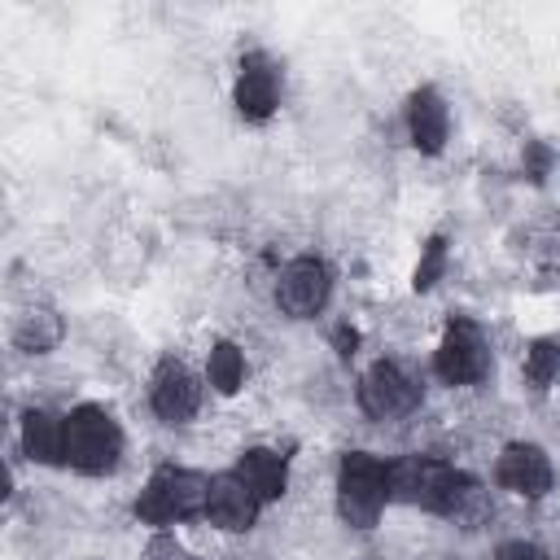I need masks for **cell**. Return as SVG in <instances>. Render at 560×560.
Returning a JSON list of instances; mask_svg holds the SVG:
<instances>
[{"instance_id":"1","label":"cell","mask_w":560,"mask_h":560,"mask_svg":"<svg viewBox=\"0 0 560 560\" xmlns=\"http://www.w3.org/2000/svg\"><path fill=\"white\" fill-rule=\"evenodd\" d=\"M206 499H210V477L206 472L162 464L144 481V490L136 494V516L144 525H175V521L201 516L206 512Z\"/></svg>"},{"instance_id":"2","label":"cell","mask_w":560,"mask_h":560,"mask_svg":"<svg viewBox=\"0 0 560 560\" xmlns=\"http://www.w3.org/2000/svg\"><path fill=\"white\" fill-rule=\"evenodd\" d=\"M122 459V429L118 420L96 407V402H83L66 416V464L74 472H88V477H105L114 472Z\"/></svg>"},{"instance_id":"3","label":"cell","mask_w":560,"mask_h":560,"mask_svg":"<svg viewBox=\"0 0 560 560\" xmlns=\"http://www.w3.org/2000/svg\"><path fill=\"white\" fill-rule=\"evenodd\" d=\"M389 503L385 464L368 451H346L337 464V512L350 529H372Z\"/></svg>"},{"instance_id":"4","label":"cell","mask_w":560,"mask_h":560,"mask_svg":"<svg viewBox=\"0 0 560 560\" xmlns=\"http://www.w3.org/2000/svg\"><path fill=\"white\" fill-rule=\"evenodd\" d=\"M385 486H389L394 503H411V508L446 516L451 494L459 486V468H451L446 459H433V455H402V459L385 464Z\"/></svg>"},{"instance_id":"5","label":"cell","mask_w":560,"mask_h":560,"mask_svg":"<svg viewBox=\"0 0 560 560\" xmlns=\"http://www.w3.org/2000/svg\"><path fill=\"white\" fill-rule=\"evenodd\" d=\"M490 368H494V354H490L481 324H472L468 315H455L433 350V372L446 385H481L490 376Z\"/></svg>"},{"instance_id":"6","label":"cell","mask_w":560,"mask_h":560,"mask_svg":"<svg viewBox=\"0 0 560 560\" xmlns=\"http://www.w3.org/2000/svg\"><path fill=\"white\" fill-rule=\"evenodd\" d=\"M328 293H332V271L315 254L289 258L276 276V306L289 319H315L328 306Z\"/></svg>"},{"instance_id":"7","label":"cell","mask_w":560,"mask_h":560,"mask_svg":"<svg viewBox=\"0 0 560 560\" xmlns=\"http://www.w3.org/2000/svg\"><path fill=\"white\" fill-rule=\"evenodd\" d=\"M416 402H420V385L389 359H376L359 376V407L372 420H398V416L416 411Z\"/></svg>"},{"instance_id":"8","label":"cell","mask_w":560,"mask_h":560,"mask_svg":"<svg viewBox=\"0 0 560 560\" xmlns=\"http://www.w3.org/2000/svg\"><path fill=\"white\" fill-rule=\"evenodd\" d=\"M149 407L162 424H188L201 407V385L197 376L188 372V363H179L175 354H166L158 368H153V381H149Z\"/></svg>"},{"instance_id":"9","label":"cell","mask_w":560,"mask_h":560,"mask_svg":"<svg viewBox=\"0 0 560 560\" xmlns=\"http://www.w3.org/2000/svg\"><path fill=\"white\" fill-rule=\"evenodd\" d=\"M232 101H236V114L245 122H267L280 105V70L267 52H245L241 57V74H236V88H232Z\"/></svg>"},{"instance_id":"10","label":"cell","mask_w":560,"mask_h":560,"mask_svg":"<svg viewBox=\"0 0 560 560\" xmlns=\"http://www.w3.org/2000/svg\"><path fill=\"white\" fill-rule=\"evenodd\" d=\"M494 481L503 490L521 494V499H542L551 490L556 472H551V459H547L542 446H534V442H508L499 451V459H494Z\"/></svg>"},{"instance_id":"11","label":"cell","mask_w":560,"mask_h":560,"mask_svg":"<svg viewBox=\"0 0 560 560\" xmlns=\"http://www.w3.org/2000/svg\"><path fill=\"white\" fill-rule=\"evenodd\" d=\"M258 508H262L258 494H254L236 472L210 477V499H206L210 525H219V529H228V534H245V529H254Z\"/></svg>"},{"instance_id":"12","label":"cell","mask_w":560,"mask_h":560,"mask_svg":"<svg viewBox=\"0 0 560 560\" xmlns=\"http://www.w3.org/2000/svg\"><path fill=\"white\" fill-rule=\"evenodd\" d=\"M407 136L420 153H442L446 149V136H451V114H446V101L438 88H416L411 101H407Z\"/></svg>"},{"instance_id":"13","label":"cell","mask_w":560,"mask_h":560,"mask_svg":"<svg viewBox=\"0 0 560 560\" xmlns=\"http://www.w3.org/2000/svg\"><path fill=\"white\" fill-rule=\"evenodd\" d=\"M232 472L258 494V503H276V499L289 490V464H284V455L271 451V446H249V451H241V459H236Z\"/></svg>"},{"instance_id":"14","label":"cell","mask_w":560,"mask_h":560,"mask_svg":"<svg viewBox=\"0 0 560 560\" xmlns=\"http://www.w3.org/2000/svg\"><path fill=\"white\" fill-rule=\"evenodd\" d=\"M22 451L35 464H66V416L31 407L22 416Z\"/></svg>"},{"instance_id":"15","label":"cell","mask_w":560,"mask_h":560,"mask_svg":"<svg viewBox=\"0 0 560 560\" xmlns=\"http://www.w3.org/2000/svg\"><path fill=\"white\" fill-rule=\"evenodd\" d=\"M66 337V324L52 306H26L18 319H13V346L22 354H48L57 350Z\"/></svg>"},{"instance_id":"16","label":"cell","mask_w":560,"mask_h":560,"mask_svg":"<svg viewBox=\"0 0 560 560\" xmlns=\"http://www.w3.org/2000/svg\"><path fill=\"white\" fill-rule=\"evenodd\" d=\"M490 494L481 490V481L477 477H468V472H459V486H455V494H451V508H446V521H455V525H464V529H477V525H486L490 521Z\"/></svg>"},{"instance_id":"17","label":"cell","mask_w":560,"mask_h":560,"mask_svg":"<svg viewBox=\"0 0 560 560\" xmlns=\"http://www.w3.org/2000/svg\"><path fill=\"white\" fill-rule=\"evenodd\" d=\"M206 376L219 394H236L241 381H245V354L236 341H214L210 346V363H206Z\"/></svg>"},{"instance_id":"18","label":"cell","mask_w":560,"mask_h":560,"mask_svg":"<svg viewBox=\"0 0 560 560\" xmlns=\"http://www.w3.org/2000/svg\"><path fill=\"white\" fill-rule=\"evenodd\" d=\"M556 376H560V341L556 337H534L525 346V381L542 394V389H551Z\"/></svg>"},{"instance_id":"19","label":"cell","mask_w":560,"mask_h":560,"mask_svg":"<svg viewBox=\"0 0 560 560\" xmlns=\"http://www.w3.org/2000/svg\"><path fill=\"white\" fill-rule=\"evenodd\" d=\"M442 271H446V236H429V241H424V254H420V262H416L411 289H416V293L433 289V284L442 280Z\"/></svg>"},{"instance_id":"20","label":"cell","mask_w":560,"mask_h":560,"mask_svg":"<svg viewBox=\"0 0 560 560\" xmlns=\"http://www.w3.org/2000/svg\"><path fill=\"white\" fill-rule=\"evenodd\" d=\"M551 162H556V153H551L547 144H538V140H529V144H525V175H529L534 184H538V179H547Z\"/></svg>"},{"instance_id":"21","label":"cell","mask_w":560,"mask_h":560,"mask_svg":"<svg viewBox=\"0 0 560 560\" xmlns=\"http://www.w3.org/2000/svg\"><path fill=\"white\" fill-rule=\"evenodd\" d=\"M144 560H192V556H188V551H184V547H179V542H175V538H171V534L162 529V534H158V538L149 542Z\"/></svg>"},{"instance_id":"22","label":"cell","mask_w":560,"mask_h":560,"mask_svg":"<svg viewBox=\"0 0 560 560\" xmlns=\"http://www.w3.org/2000/svg\"><path fill=\"white\" fill-rule=\"evenodd\" d=\"M499 560H551L542 547H534V542H525V538H512V542H503L499 547Z\"/></svg>"}]
</instances>
